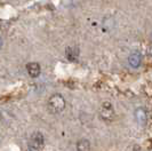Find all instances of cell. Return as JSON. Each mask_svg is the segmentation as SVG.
Segmentation results:
<instances>
[{
    "label": "cell",
    "mask_w": 152,
    "mask_h": 151,
    "mask_svg": "<svg viewBox=\"0 0 152 151\" xmlns=\"http://www.w3.org/2000/svg\"><path fill=\"white\" fill-rule=\"evenodd\" d=\"M47 106L52 113H60L65 108V100L61 94H53L48 100Z\"/></svg>",
    "instance_id": "6da1fadb"
},
{
    "label": "cell",
    "mask_w": 152,
    "mask_h": 151,
    "mask_svg": "<svg viewBox=\"0 0 152 151\" xmlns=\"http://www.w3.org/2000/svg\"><path fill=\"white\" fill-rule=\"evenodd\" d=\"M99 116L103 120L105 121H111L114 118V110L113 106L110 102H105L103 103V106H101L99 110Z\"/></svg>",
    "instance_id": "7a4b0ae2"
},
{
    "label": "cell",
    "mask_w": 152,
    "mask_h": 151,
    "mask_svg": "<svg viewBox=\"0 0 152 151\" xmlns=\"http://www.w3.org/2000/svg\"><path fill=\"white\" fill-rule=\"evenodd\" d=\"M44 135L40 132H36L33 133L30 139V148L33 150H40L44 147Z\"/></svg>",
    "instance_id": "3957f363"
},
{
    "label": "cell",
    "mask_w": 152,
    "mask_h": 151,
    "mask_svg": "<svg viewBox=\"0 0 152 151\" xmlns=\"http://www.w3.org/2000/svg\"><path fill=\"white\" fill-rule=\"evenodd\" d=\"M26 70H28L29 76L32 77V78H37L40 75V72H41V68H40L39 63H37V62H30V63H28L26 64Z\"/></svg>",
    "instance_id": "277c9868"
},
{
    "label": "cell",
    "mask_w": 152,
    "mask_h": 151,
    "mask_svg": "<svg viewBox=\"0 0 152 151\" xmlns=\"http://www.w3.org/2000/svg\"><path fill=\"white\" fill-rule=\"evenodd\" d=\"M135 119L136 121L141 125V126H144L148 121V113L145 111L143 108H137L135 110Z\"/></svg>",
    "instance_id": "5b68a950"
},
{
    "label": "cell",
    "mask_w": 152,
    "mask_h": 151,
    "mask_svg": "<svg viewBox=\"0 0 152 151\" xmlns=\"http://www.w3.org/2000/svg\"><path fill=\"white\" fill-rule=\"evenodd\" d=\"M65 54H66V57H68L69 61L71 62H76L79 57V54H80V51L77 46H69L65 51Z\"/></svg>",
    "instance_id": "8992f818"
},
{
    "label": "cell",
    "mask_w": 152,
    "mask_h": 151,
    "mask_svg": "<svg viewBox=\"0 0 152 151\" xmlns=\"http://www.w3.org/2000/svg\"><path fill=\"white\" fill-rule=\"evenodd\" d=\"M128 62H129V65L132 68H138L142 63V54L138 52L132 53L128 57Z\"/></svg>",
    "instance_id": "52a82bcc"
},
{
    "label": "cell",
    "mask_w": 152,
    "mask_h": 151,
    "mask_svg": "<svg viewBox=\"0 0 152 151\" xmlns=\"http://www.w3.org/2000/svg\"><path fill=\"white\" fill-rule=\"evenodd\" d=\"M91 149V143L88 140L81 139L77 142V150L78 151H88Z\"/></svg>",
    "instance_id": "ba28073f"
},
{
    "label": "cell",
    "mask_w": 152,
    "mask_h": 151,
    "mask_svg": "<svg viewBox=\"0 0 152 151\" xmlns=\"http://www.w3.org/2000/svg\"><path fill=\"white\" fill-rule=\"evenodd\" d=\"M1 47H2V39L0 37V49H1Z\"/></svg>",
    "instance_id": "9c48e42d"
}]
</instances>
